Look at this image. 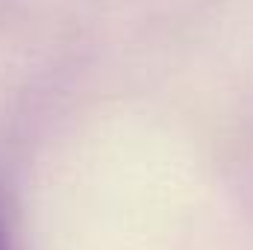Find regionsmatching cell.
<instances>
[{
  "mask_svg": "<svg viewBox=\"0 0 253 250\" xmlns=\"http://www.w3.org/2000/svg\"><path fill=\"white\" fill-rule=\"evenodd\" d=\"M0 250H6V233H3V224H0Z\"/></svg>",
  "mask_w": 253,
  "mask_h": 250,
  "instance_id": "6da1fadb",
  "label": "cell"
}]
</instances>
